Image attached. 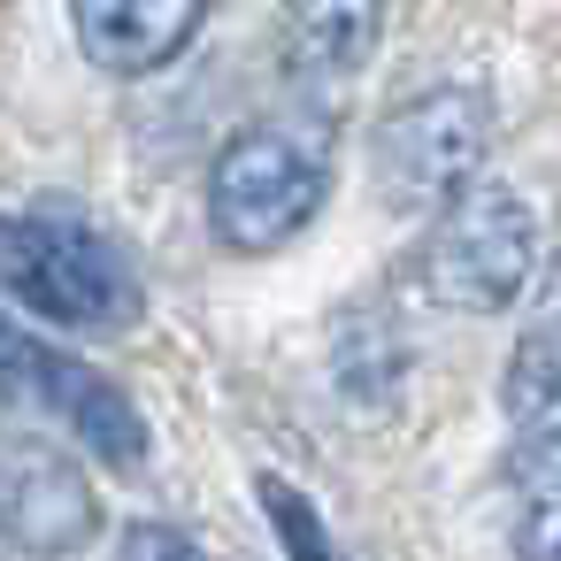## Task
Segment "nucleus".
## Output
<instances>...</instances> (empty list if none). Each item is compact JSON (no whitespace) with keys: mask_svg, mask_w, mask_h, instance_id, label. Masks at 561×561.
Instances as JSON below:
<instances>
[{"mask_svg":"<svg viewBox=\"0 0 561 561\" xmlns=\"http://www.w3.org/2000/svg\"><path fill=\"white\" fill-rule=\"evenodd\" d=\"M0 400H24V408L70 423L108 469H139V461H147V423H139V408H131L108 377H93L85 362H70L62 346L32 339V331L9 323V316H0Z\"/></svg>","mask_w":561,"mask_h":561,"instance_id":"5","label":"nucleus"},{"mask_svg":"<svg viewBox=\"0 0 561 561\" xmlns=\"http://www.w3.org/2000/svg\"><path fill=\"white\" fill-rule=\"evenodd\" d=\"M377 32H385V16H369V9H293L285 55L300 78H346L377 47Z\"/></svg>","mask_w":561,"mask_h":561,"instance_id":"9","label":"nucleus"},{"mask_svg":"<svg viewBox=\"0 0 561 561\" xmlns=\"http://www.w3.org/2000/svg\"><path fill=\"white\" fill-rule=\"evenodd\" d=\"M116 561H208V553L185 530H170V523H131L124 546H116Z\"/></svg>","mask_w":561,"mask_h":561,"instance_id":"12","label":"nucleus"},{"mask_svg":"<svg viewBox=\"0 0 561 561\" xmlns=\"http://www.w3.org/2000/svg\"><path fill=\"white\" fill-rule=\"evenodd\" d=\"M316 208H323V154L293 124L239 131L208 162V224L239 254H270V247L300 239L316 224Z\"/></svg>","mask_w":561,"mask_h":561,"instance_id":"2","label":"nucleus"},{"mask_svg":"<svg viewBox=\"0 0 561 561\" xmlns=\"http://www.w3.org/2000/svg\"><path fill=\"white\" fill-rule=\"evenodd\" d=\"M484 139H492L484 93L446 85V93L392 108L377 131V178H385L392 208H454L484 170Z\"/></svg>","mask_w":561,"mask_h":561,"instance_id":"4","label":"nucleus"},{"mask_svg":"<svg viewBox=\"0 0 561 561\" xmlns=\"http://www.w3.org/2000/svg\"><path fill=\"white\" fill-rule=\"evenodd\" d=\"M101 530V492L85 484V469L32 431H0V538L62 561L78 546H93Z\"/></svg>","mask_w":561,"mask_h":561,"instance_id":"6","label":"nucleus"},{"mask_svg":"<svg viewBox=\"0 0 561 561\" xmlns=\"http://www.w3.org/2000/svg\"><path fill=\"white\" fill-rule=\"evenodd\" d=\"M0 285L70 331H124L139 323L131 262L78 216H0Z\"/></svg>","mask_w":561,"mask_h":561,"instance_id":"1","label":"nucleus"},{"mask_svg":"<svg viewBox=\"0 0 561 561\" xmlns=\"http://www.w3.org/2000/svg\"><path fill=\"white\" fill-rule=\"evenodd\" d=\"M515 553L561 561V438L515 446Z\"/></svg>","mask_w":561,"mask_h":561,"instance_id":"10","label":"nucleus"},{"mask_svg":"<svg viewBox=\"0 0 561 561\" xmlns=\"http://www.w3.org/2000/svg\"><path fill=\"white\" fill-rule=\"evenodd\" d=\"M262 507H270V523H277V538H285V553H293V561H339V546H331L323 515H316L285 477H262Z\"/></svg>","mask_w":561,"mask_h":561,"instance_id":"11","label":"nucleus"},{"mask_svg":"<svg viewBox=\"0 0 561 561\" xmlns=\"http://www.w3.org/2000/svg\"><path fill=\"white\" fill-rule=\"evenodd\" d=\"M530 270H538V216L507 178H477L454 208H438L431 247H423V277L446 308L492 316L530 285Z\"/></svg>","mask_w":561,"mask_h":561,"instance_id":"3","label":"nucleus"},{"mask_svg":"<svg viewBox=\"0 0 561 561\" xmlns=\"http://www.w3.org/2000/svg\"><path fill=\"white\" fill-rule=\"evenodd\" d=\"M70 24H78L85 55H93L108 78L170 70V62L201 39V9H193V0H78Z\"/></svg>","mask_w":561,"mask_h":561,"instance_id":"7","label":"nucleus"},{"mask_svg":"<svg viewBox=\"0 0 561 561\" xmlns=\"http://www.w3.org/2000/svg\"><path fill=\"white\" fill-rule=\"evenodd\" d=\"M500 400H507V423L523 431V446L561 438V270H553V285H546L538 316L523 323L515 354H507Z\"/></svg>","mask_w":561,"mask_h":561,"instance_id":"8","label":"nucleus"}]
</instances>
